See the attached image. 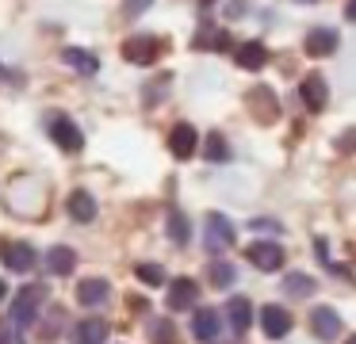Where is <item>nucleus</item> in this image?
<instances>
[{"instance_id":"1","label":"nucleus","mask_w":356,"mask_h":344,"mask_svg":"<svg viewBox=\"0 0 356 344\" xmlns=\"http://www.w3.org/2000/svg\"><path fill=\"white\" fill-rule=\"evenodd\" d=\"M47 302V287L42 283H27L24 290H19L16 298H12V306H8V321L16 329H27L35 321V313H39V306Z\"/></svg>"},{"instance_id":"2","label":"nucleus","mask_w":356,"mask_h":344,"mask_svg":"<svg viewBox=\"0 0 356 344\" xmlns=\"http://www.w3.org/2000/svg\"><path fill=\"white\" fill-rule=\"evenodd\" d=\"M47 130H50V138H54L58 149H65V153H81V149H85V134H81V126L70 119V115H50Z\"/></svg>"},{"instance_id":"3","label":"nucleus","mask_w":356,"mask_h":344,"mask_svg":"<svg viewBox=\"0 0 356 344\" xmlns=\"http://www.w3.org/2000/svg\"><path fill=\"white\" fill-rule=\"evenodd\" d=\"M123 58L131 61V65H154L157 58H161V38L157 35H134L123 42Z\"/></svg>"},{"instance_id":"4","label":"nucleus","mask_w":356,"mask_h":344,"mask_svg":"<svg viewBox=\"0 0 356 344\" xmlns=\"http://www.w3.org/2000/svg\"><path fill=\"white\" fill-rule=\"evenodd\" d=\"M203 245H207V252H226L234 245V222L226 218V214H207Z\"/></svg>"},{"instance_id":"5","label":"nucleus","mask_w":356,"mask_h":344,"mask_svg":"<svg viewBox=\"0 0 356 344\" xmlns=\"http://www.w3.org/2000/svg\"><path fill=\"white\" fill-rule=\"evenodd\" d=\"M245 256H249V264L261 268V272H280V268H284V249H280L276 241H253L245 249Z\"/></svg>"},{"instance_id":"6","label":"nucleus","mask_w":356,"mask_h":344,"mask_svg":"<svg viewBox=\"0 0 356 344\" xmlns=\"http://www.w3.org/2000/svg\"><path fill=\"white\" fill-rule=\"evenodd\" d=\"M169 149H172V157H177V161H188L195 149H200V134H195L192 122H177V126H172Z\"/></svg>"},{"instance_id":"7","label":"nucleus","mask_w":356,"mask_h":344,"mask_svg":"<svg viewBox=\"0 0 356 344\" xmlns=\"http://www.w3.org/2000/svg\"><path fill=\"white\" fill-rule=\"evenodd\" d=\"M0 260H4V268H12V272H31L35 249L27 241H8V245H0Z\"/></svg>"},{"instance_id":"8","label":"nucleus","mask_w":356,"mask_h":344,"mask_svg":"<svg viewBox=\"0 0 356 344\" xmlns=\"http://www.w3.org/2000/svg\"><path fill=\"white\" fill-rule=\"evenodd\" d=\"M310 329H314L318 341H337L341 336L337 310H330V306H314V313H310Z\"/></svg>"},{"instance_id":"9","label":"nucleus","mask_w":356,"mask_h":344,"mask_svg":"<svg viewBox=\"0 0 356 344\" xmlns=\"http://www.w3.org/2000/svg\"><path fill=\"white\" fill-rule=\"evenodd\" d=\"M261 329H264V336L280 341V336L291 333V313H287L284 306H264L261 310Z\"/></svg>"},{"instance_id":"10","label":"nucleus","mask_w":356,"mask_h":344,"mask_svg":"<svg viewBox=\"0 0 356 344\" xmlns=\"http://www.w3.org/2000/svg\"><path fill=\"white\" fill-rule=\"evenodd\" d=\"M195 298H200V283L195 279H172L169 283V310H188V306H195Z\"/></svg>"},{"instance_id":"11","label":"nucleus","mask_w":356,"mask_h":344,"mask_svg":"<svg viewBox=\"0 0 356 344\" xmlns=\"http://www.w3.org/2000/svg\"><path fill=\"white\" fill-rule=\"evenodd\" d=\"M302 50L310 54V58H330L333 50H337V31L330 27H314L307 35V42H302Z\"/></svg>"},{"instance_id":"12","label":"nucleus","mask_w":356,"mask_h":344,"mask_svg":"<svg viewBox=\"0 0 356 344\" xmlns=\"http://www.w3.org/2000/svg\"><path fill=\"white\" fill-rule=\"evenodd\" d=\"M299 96H302V104H307L310 111H322V107H325V99H330V88H325V76L310 73L307 81L299 84Z\"/></svg>"},{"instance_id":"13","label":"nucleus","mask_w":356,"mask_h":344,"mask_svg":"<svg viewBox=\"0 0 356 344\" xmlns=\"http://www.w3.org/2000/svg\"><path fill=\"white\" fill-rule=\"evenodd\" d=\"M108 333H111V325L104 318H85V321H77V329H73V341L77 344H104Z\"/></svg>"},{"instance_id":"14","label":"nucleus","mask_w":356,"mask_h":344,"mask_svg":"<svg viewBox=\"0 0 356 344\" xmlns=\"http://www.w3.org/2000/svg\"><path fill=\"white\" fill-rule=\"evenodd\" d=\"M62 61L70 69H77L81 76H92L96 69H100V58H96V54H88V50H81V46H65L62 50Z\"/></svg>"},{"instance_id":"15","label":"nucleus","mask_w":356,"mask_h":344,"mask_svg":"<svg viewBox=\"0 0 356 344\" xmlns=\"http://www.w3.org/2000/svg\"><path fill=\"white\" fill-rule=\"evenodd\" d=\"M218 329H222V321H218V310H195V321H192L195 341H203V344L218 341Z\"/></svg>"},{"instance_id":"16","label":"nucleus","mask_w":356,"mask_h":344,"mask_svg":"<svg viewBox=\"0 0 356 344\" xmlns=\"http://www.w3.org/2000/svg\"><path fill=\"white\" fill-rule=\"evenodd\" d=\"M108 295H111L108 279H81L77 283V302L81 306H104Z\"/></svg>"},{"instance_id":"17","label":"nucleus","mask_w":356,"mask_h":344,"mask_svg":"<svg viewBox=\"0 0 356 344\" xmlns=\"http://www.w3.org/2000/svg\"><path fill=\"white\" fill-rule=\"evenodd\" d=\"M226 321H230V329H234V333H245V329H249V321H253V306H249V298L234 295L230 302H226Z\"/></svg>"},{"instance_id":"18","label":"nucleus","mask_w":356,"mask_h":344,"mask_svg":"<svg viewBox=\"0 0 356 344\" xmlns=\"http://www.w3.org/2000/svg\"><path fill=\"white\" fill-rule=\"evenodd\" d=\"M234 61L253 73V69H261L264 61H268V50H264V42H241L238 50H234Z\"/></svg>"},{"instance_id":"19","label":"nucleus","mask_w":356,"mask_h":344,"mask_svg":"<svg viewBox=\"0 0 356 344\" xmlns=\"http://www.w3.org/2000/svg\"><path fill=\"white\" fill-rule=\"evenodd\" d=\"M47 268H50L54 275H70L73 268H77V252L65 249V245H54V249L47 252Z\"/></svg>"},{"instance_id":"20","label":"nucleus","mask_w":356,"mask_h":344,"mask_svg":"<svg viewBox=\"0 0 356 344\" xmlns=\"http://www.w3.org/2000/svg\"><path fill=\"white\" fill-rule=\"evenodd\" d=\"M65 206H70V214H73L77 222H92V218H96V199L88 195V191H73Z\"/></svg>"},{"instance_id":"21","label":"nucleus","mask_w":356,"mask_h":344,"mask_svg":"<svg viewBox=\"0 0 356 344\" xmlns=\"http://www.w3.org/2000/svg\"><path fill=\"white\" fill-rule=\"evenodd\" d=\"M284 290H287V295H295V298H307V295H314V279L302 275V272H291L284 279Z\"/></svg>"},{"instance_id":"22","label":"nucleus","mask_w":356,"mask_h":344,"mask_svg":"<svg viewBox=\"0 0 356 344\" xmlns=\"http://www.w3.org/2000/svg\"><path fill=\"white\" fill-rule=\"evenodd\" d=\"M149 341L154 344H177V325H172L169 318H157L154 325H149Z\"/></svg>"},{"instance_id":"23","label":"nucleus","mask_w":356,"mask_h":344,"mask_svg":"<svg viewBox=\"0 0 356 344\" xmlns=\"http://www.w3.org/2000/svg\"><path fill=\"white\" fill-rule=\"evenodd\" d=\"M203 157H207V161H226V157H230L226 138L222 134H207V142H203Z\"/></svg>"},{"instance_id":"24","label":"nucleus","mask_w":356,"mask_h":344,"mask_svg":"<svg viewBox=\"0 0 356 344\" xmlns=\"http://www.w3.org/2000/svg\"><path fill=\"white\" fill-rule=\"evenodd\" d=\"M249 99H253V104L261 107V111H257V119H264V122H272V119H276V99H272V92L257 88V92H253V96H249Z\"/></svg>"},{"instance_id":"25","label":"nucleus","mask_w":356,"mask_h":344,"mask_svg":"<svg viewBox=\"0 0 356 344\" xmlns=\"http://www.w3.org/2000/svg\"><path fill=\"white\" fill-rule=\"evenodd\" d=\"M169 237H172L177 245L188 241V218H184L180 211H169Z\"/></svg>"},{"instance_id":"26","label":"nucleus","mask_w":356,"mask_h":344,"mask_svg":"<svg viewBox=\"0 0 356 344\" xmlns=\"http://www.w3.org/2000/svg\"><path fill=\"white\" fill-rule=\"evenodd\" d=\"M211 283H215V287H230V283H234V268L226 264V260H215V264H211Z\"/></svg>"},{"instance_id":"27","label":"nucleus","mask_w":356,"mask_h":344,"mask_svg":"<svg viewBox=\"0 0 356 344\" xmlns=\"http://www.w3.org/2000/svg\"><path fill=\"white\" fill-rule=\"evenodd\" d=\"M138 279L149 283V287H161V283H165V268L161 264H138Z\"/></svg>"},{"instance_id":"28","label":"nucleus","mask_w":356,"mask_h":344,"mask_svg":"<svg viewBox=\"0 0 356 344\" xmlns=\"http://www.w3.org/2000/svg\"><path fill=\"white\" fill-rule=\"evenodd\" d=\"M0 344H24V336H19V329L12 325V321L8 325H0Z\"/></svg>"},{"instance_id":"29","label":"nucleus","mask_w":356,"mask_h":344,"mask_svg":"<svg viewBox=\"0 0 356 344\" xmlns=\"http://www.w3.org/2000/svg\"><path fill=\"white\" fill-rule=\"evenodd\" d=\"M337 149H341V153H353V149H356V130H345V134H341Z\"/></svg>"},{"instance_id":"30","label":"nucleus","mask_w":356,"mask_h":344,"mask_svg":"<svg viewBox=\"0 0 356 344\" xmlns=\"http://www.w3.org/2000/svg\"><path fill=\"white\" fill-rule=\"evenodd\" d=\"M154 0H127V15H142Z\"/></svg>"},{"instance_id":"31","label":"nucleus","mask_w":356,"mask_h":344,"mask_svg":"<svg viewBox=\"0 0 356 344\" xmlns=\"http://www.w3.org/2000/svg\"><path fill=\"white\" fill-rule=\"evenodd\" d=\"M345 15H348V19L356 23V0H348V4H345Z\"/></svg>"},{"instance_id":"32","label":"nucleus","mask_w":356,"mask_h":344,"mask_svg":"<svg viewBox=\"0 0 356 344\" xmlns=\"http://www.w3.org/2000/svg\"><path fill=\"white\" fill-rule=\"evenodd\" d=\"M4 81H12V69H4V65H0V84H4Z\"/></svg>"},{"instance_id":"33","label":"nucleus","mask_w":356,"mask_h":344,"mask_svg":"<svg viewBox=\"0 0 356 344\" xmlns=\"http://www.w3.org/2000/svg\"><path fill=\"white\" fill-rule=\"evenodd\" d=\"M4 295H8V287H4V279H0V298H4Z\"/></svg>"},{"instance_id":"34","label":"nucleus","mask_w":356,"mask_h":344,"mask_svg":"<svg viewBox=\"0 0 356 344\" xmlns=\"http://www.w3.org/2000/svg\"><path fill=\"white\" fill-rule=\"evenodd\" d=\"M299 4H314V0H299Z\"/></svg>"},{"instance_id":"35","label":"nucleus","mask_w":356,"mask_h":344,"mask_svg":"<svg viewBox=\"0 0 356 344\" xmlns=\"http://www.w3.org/2000/svg\"><path fill=\"white\" fill-rule=\"evenodd\" d=\"M348 344H356V336H348Z\"/></svg>"}]
</instances>
